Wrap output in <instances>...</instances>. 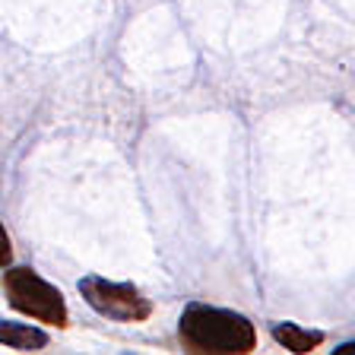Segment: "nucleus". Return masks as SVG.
Returning a JSON list of instances; mask_svg holds the SVG:
<instances>
[{
    "label": "nucleus",
    "instance_id": "obj_1",
    "mask_svg": "<svg viewBox=\"0 0 355 355\" xmlns=\"http://www.w3.org/2000/svg\"><path fill=\"white\" fill-rule=\"evenodd\" d=\"M178 336L187 352L197 355H248L257 346V330L244 314L200 302L184 308Z\"/></svg>",
    "mask_w": 355,
    "mask_h": 355
},
{
    "label": "nucleus",
    "instance_id": "obj_3",
    "mask_svg": "<svg viewBox=\"0 0 355 355\" xmlns=\"http://www.w3.org/2000/svg\"><path fill=\"white\" fill-rule=\"evenodd\" d=\"M80 295L89 308L111 320H124V324H137L153 314V304L140 288H133L130 282H111L105 276H83L80 279Z\"/></svg>",
    "mask_w": 355,
    "mask_h": 355
},
{
    "label": "nucleus",
    "instance_id": "obj_6",
    "mask_svg": "<svg viewBox=\"0 0 355 355\" xmlns=\"http://www.w3.org/2000/svg\"><path fill=\"white\" fill-rule=\"evenodd\" d=\"M7 263H10V238L3 232V270H7Z\"/></svg>",
    "mask_w": 355,
    "mask_h": 355
},
{
    "label": "nucleus",
    "instance_id": "obj_2",
    "mask_svg": "<svg viewBox=\"0 0 355 355\" xmlns=\"http://www.w3.org/2000/svg\"><path fill=\"white\" fill-rule=\"evenodd\" d=\"M3 292H7L10 308H16L19 314H29L32 320L51 327H67V302L60 288H54L29 266L3 270Z\"/></svg>",
    "mask_w": 355,
    "mask_h": 355
},
{
    "label": "nucleus",
    "instance_id": "obj_4",
    "mask_svg": "<svg viewBox=\"0 0 355 355\" xmlns=\"http://www.w3.org/2000/svg\"><path fill=\"white\" fill-rule=\"evenodd\" d=\"M0 343L7 349H16V352H38V349L48 346V336H44L38 327L3 320V324H0Z\"/></svg>",
    "mask_w": 355,
    "mask_h": 355
},
{
    "label": "nucleus",
    "instance_id": "obj_5",
    "mask_svg": "<svg viewBox=\"0 0 355 355\" xmlns=\"http://www.w3.org/2000/svg\"><path fill=\"white\" fill-rule=\"evenodd\" d=\"M273 340L279 343L282 349H288V352L304 355V352H314V349L324 343V333L304 330V327H298V324H276L273 327Z\"/></svg>",
    "mask_w": 355,
    "mask_h": 355
},
{
    "label": "nucleus",
    "instance_id": "obj_7",
    "mask_svg": "<svg viewBox=\"0 0 355 355\" xmlns=\"http://www.w3.org/2000/svg\"><path fill=\"white\" fill-rule=\"evenodd\" d=\"M349 352H355V343H343V346L336 349V352H333V355H349Z\"/></svg>",
    "mask_w": 355,
    "mask_h": 355
}]
</instances>
